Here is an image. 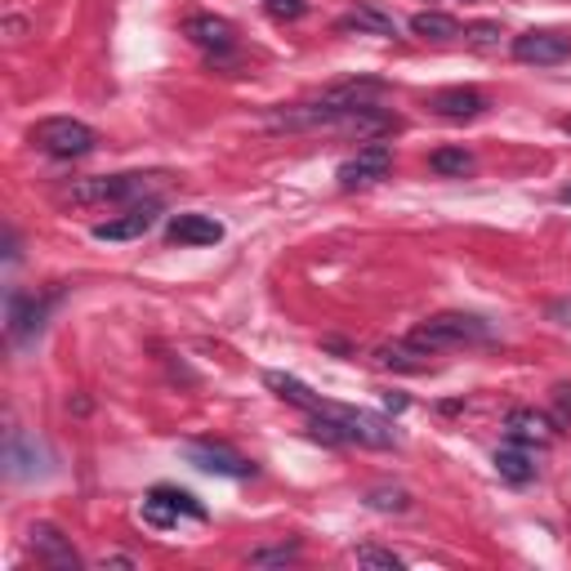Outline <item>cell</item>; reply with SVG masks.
Listing matches in <instances>:
<instances>
[{
    "label": "cell",
    "mask_w": 571,
    "mask_h": 571,
    "mask_svg": "<svg viewBox=\"0 0 571 571\" xmlns=\"http://www.w3.org/2000/svg\"><path fill=\"white\" fill-rule=\"evenodd\" d=\"M411 340L424 353H442V349H469V344H491V326L473 313H434L411 330Z\"/></svg>",
    "instance_id": "1"
},
{
    "label": "cell",
    "mask_w": 571,
    "mask_h": 571,
    "mask_svg": "<svg viewBox=\"0 0 571 571\" xmlns=\"http://www.w3.org/2000/svg\"><path fill=\"white\" fill-rule=\"evenodd\" d=\"M161 174H99V179H76L68 197L76 206H125V202H153Z\"/></svg>",
    "instance_id": "2"
},
{
    "label": "cell",
    "mask_w": 571,
    "mask_h": 571,
    "mask_svg": "<svg viewBox=\"0 0 571 571\" xmlns=\"http://www.w3.org/2000/svg\"><path fill=\"white\" fill-rule=\"evenodd\" d=\"M32 148L45 153V157H54V161H72V157H85L94 153V143H99V134H94L85 121L76 117H45L32 125Z\"/></svg>",
    "instance_id": "3"
},
{
    "label": "cell",
    "mask_w": 571,
    "mask_h": 571,
    "mask_svg": "<svg viewBox=\"0 0 571 571\" xmlns=\"http://www.w3.org/2000/svg\"><path fill=\"white\" fill-rule=\"evenodd\" d=\"M179 455L187 464H197L202 473H219V478H255V464L223 442H183Z\"/></svg>",
    "instance_id": "4"
},
{
    "label": "cell",
    "mask_w": 571,
    "mask_h": 571,
    "mask_svg": "<svg viewBox=\"0 0 571 571\" xmlns=\"http://www.w3.org/2000/svg\"><path fill=\"white\" fill-rule=\"evenodd\" d=\"M179 518H193V522H206V509L197 505V496H187L179 487H157L148 500H143V522L148 527H179Z\"/></svg>",
    "instance_id": "5"
},
{
    "label": "cell",
    "mask_w": 571,
    "mask_h": 571,
    "mask_svg": "<svg viewBox=\"0 0 571 571\" xmlns=\"http://www.w3.org/2000/svg\"><path fill=\"white\" fill-rule=\"evenodd\" d=\"M389 170H393V148L389 143H366V148H357V157H349L340 170H336V179H340V187H370V183H379V179H389Z\"/></svg>",
    "instance_id": "6"
},
{
    "label": "cell",
    "mask_w": 571,
    "mask_h": 571,
    "mask_svg": "<svg viewBox=\"0 0 571 571\" xmlns=\"http://www.w3.org/2000/svg\"><path fill=\"white\" fill-rule=\"evenodd\" d=\"M326 411H336V415H340L349 442H362V447H398V434H393V424H389L385 415L357 411V406H336V402H330Z\"/></svg>",
    "instance_id": "7"
},
{
    "label": "cell",
    "mask_w": 571,
    "mask_h": 571,
    "mask_svg": "<svg viewBox=\"0 0 571 571\" xmlns=\"http://www.w3.org/2000/svg\"><path fill=\"white\" fill-rule=\"evenodd\" d=\"M567 54H571V40L562 32H522V36H513V59L518 63L549 68V63H562Z\"/></svg>",
    "instance_id": "8"
},
{
    "label": "cell",
    "mask_w": 571,
    "mask_h": 571,
    "mask_svg": "<svg viewBox=\"0 0 571 571\" xmlns=\"http://www.w3.org/2000/svg\"><path fill=\"white\" fill-rule=\"evenodd\" d=\"M157 215H161L157 202H138L121 219H108V223L94 228V242H134V236H148L157 228Z\"/></svg>",
    "instance_id": "9"
},
{
    "label": "cell",
    "mask_w": 571,
    "mask_h": 571,
    "mask_svg": "<svg viewBox=\"0 0 571 571\" xmlns=\"http://www.w3.org/2000/svg\"><path fill=\"white\" fill-rule=\"evenodd\" d=\"M27 536H32V549H36V558H40L45 567H54V571H76V567H81L72 540H68L59 527H50V522H36Z\"/></svg>",
    "instance_id": "10"
},
{
    "label": "cell",
    "mask_w": 571,
    "mask_h": 571,
    "mask_svg": "<svg viewBox=\"0 0 571 571\" xmlns=\"http://www.w3.org/2000/svg\"><path fill=\"white\" fill-rule=\"evenodd\" d=\"M505 434H509V442H522V447H549L554 434H558V424L549 415H536L527 406H518L505 420Z\"/></svg>",
    "instance_id": "11"
},
{
    "label": "cell",
    "mask_w": 571,
    "mask_h": 571,
    "mask_svg": "<svg viewBox=\"0 0 571 571\" xmlns=\"http://www.w3.org/2000/svg\"><path fill=\"white\" fill-rule=\"evenodd\" d=\"M428 108H434L438 117H447V121H473V117L487 112V99L469 85H451V89H438L434 99H428Z\"/></svg>",
    "instance_id": "12"
},
{
    "label": "cell",
    "mask_w": 571,
    "mask_h": 571,
    "mask_svg": "<svg viewBox=\"0 0 571 571\" xmlns=\"http://www.w3.org/2000/svg\"><path fill=\"white\" fill-rule=\"evenodd\" d=\"M166 236L174 246H215V242H223V223L210 215H174Z\"/></svg>",
    "instance_id": "13"
},
{
    "label": "cell",
    "mask_w": 571,
    "mask_h": 571,
    "mask_svg": "<svg viewBox=\"0 0 571 571\" xmlns=\"http://www.w3.org/2000/svg\"><path fill=\"white\" fill-rule=\"evenodd\" d=\"M50 308H54V295L36 300V295H23V291H10V336L14 340L36 336V330L45 326V313H50Z\"/></svg>",
    "instance_id": "14"
},
{
    "label": "cell",
    "mask_w": 571,
    "mask_h": 571,
    "mask_svg": "<svg viewBox=\"0 0 571 571\" xmlns=\"http://www.w3.org/2000/svg\"><path fill=\"white\" fill-rule=\"evenodd\" d=\"M187 40L202 45L206 54H228L232 45H236V32L228 19H215V14H197V19H187Z\"/></svg>",
    "instance_id": "15"
},
{
    "label": "cell",
    "mask_w": 571,
    "mask_h": 571,
    "mask_svg": "<svg viewBox=\"0 0 571 571\" xmlns=\"http://www.w3.org/2000/svg\"><path fill=\"white\" fill-rule=\"evenodd\" d=\"M264 385H268V389H272V393L281 398V402H291V406H304V411H313V415L330 406L326 398H317V393H313V389L304 385V379H295V375H281V370H268V375H264Z\"/></svg>",
    "instance_id": "16"
},
{
    "label": "cell",
    "mask_w": 571,
    "mask_h": 571,
    "mask_svg": "<svg viewBox=\"0 0 571 571\" xmlns=\"http://www.w3.org/2000/svg\"><path fill=\"white\" fill-rule=\"evenodd\" d=\"M375 362L389 366V370H406V375H420L428 370V353L406 336V340H393V344H379L375 349Z\"/></svg>",
    "instance_id": "17"
},
{
    "label": "cell",
    "mask_w": 571,
    "mask_h": 571,
    "mask_svg": "<svg viewBox=\"0 0 571 571\" xmlns=\"http://www.w3.org/2000/svg\"><path fill=\"white\" fill-rule=\"evenodd\" d=\"M496 473L505 483L522 487V483H532L536 478V460H532V447H522V442H509L496 451Z\"/></svg>",
    "instance_id": "18"
},
{
    "label": "cell",
    "mask_w": 571,
    "mask_h": 571,
    "mask_svg": "<svg viewBox=\"0 0 571 571\" xmlns=\"http://www.w3.org/2000/svg\"><path fill=\"white\" fill-rule=\"evenodd\" d=\"M340 32H366V36H398V19L379 5H357L340 19Z\"/></svg>",
    "instance_id": "19"
},
{
    "label": "cell",
    "mask_w": 571,
    "mask_h": 571,
    "mask_svg": "<svg viewBox=\"0 0 571 571\" xmlns=\"http://www.w3.org/2000/svg\"><path fill=\"white\" fill-rule=\"evenodd\" d=\"M411 32H415V36H424V40H438V45H447V40L464 36V27H460L451 14H438V10H424V14H415V19H411Z\"/></svg>",
    "instance_id": "20"
},
{
    "label": "cell",
    "mask_w": 571,
    "mask_h": 571,
    "mask_svg": "<svg viewBox=\"0 0 571 571\" xmlns=\"http://www.w3.org/2000/svg\"><path fill=\"white\" fill-rule=\"evenodd\" d=\"M366 505L379 509V513H406V509H411V496H406L402 487H375V491H366Z\"/></svg>",
    "instance_id": "21"
},
{
    "label": "cell",
    "mask_w": 571,
    "mask_h": 571,
    "mask_svg": "<svg viewBox=\"0 0 571 571\" xmlns=\"http://www.w3.org/2000/svg\"><path fill=\"white\" fill-rule=\"evenodd\" d=\"M300 558V545L291 540V545H272V549H251V567H291Z\"/></svg>",
    "instance_id": "22"
},
{
    "label": "cell",
    "mask_w": 571,
    "mask_h": 571,
    "mask_svg": "<svg viewBox=\"0 0 571 571\" xmlns=\"http://www.w3.org/2000/svg\"><path fill=\"white\" fill-rule=\"evenodd\" d=\"M428 166H434L438 174H469V170H473V157H469L464 148H442V153L428 157Z\"/></svg>",
    "instance_id": "23"
},
{
    "label": "cell",
    "mask_w": 571,
    "mask_h": 571,
    "mask_svg": "<svg viewBox=\"0 0 571 571\" xmlns=\"http://www.w3.org/2000/svg\"><path fill=\"white\" fill-rule=\"evenodd\" d=\"M353 558H357V567H379V571H398L402 567V558L393 549H379V545H362V549H353Z\"/></svg>",
    "instance_id": "24"
},
{
    "label": "cell",
    "mask_w": 571,
    "mask_h": 571,
    "mask_svg": "<svg viewBox=\"0 0 571 571\" xmlns=\"http://www.w3.org/2000/svg\"><path fill=\"white\" fill-rule=\"evenodd\" d=\"M554 424L558 428H567L571 424V385H554Z\"/></svg>",
    "instance_id": "25"
},
{
    "label": "cell",
    "mask_w": 571,
    "mask_h": 571,
    "mask_svg": "<svg viewBox=\"0 0 571 571\" xmlns=\"http://www.w3.org/2000/svg\"><path fill=\"white\" fill-rule=\"evenodd\" d=\"M464 36H469L473 45H496V40H500V27H496V23H473Z\"/></svg>",
    "instance_id": "26"
},
{
    "label": "cell",
    "mask_w": 571,
    "mask_h": 571,
    "mask_svg": "<svg viewBox=\"0 0 571 571\" xmlns=\"http://www.w3.org/2000/svg\"><path fill=\"white\" fill-rule=\"evenodd\" d=\"M268 10H272L277 19H300L308 5H304V0H268Z\"/></svg>",
    "instance_id": "27"
},
{
    "label": "cell",
    "mask_w": 571,
    "mask_h": 571,
    "mask_svg": "<svg viewBox=\"0 0 571 571\" xmlns=\"http://www.w3.org/2000/svg\"><path fill=\"white\" fill-rule=\"evenodd\" d=\"M99 567L108 571V567H138V562H134V558H125V554H112V558H104Z\"/></svg>",
    "instance_id": "28"
},
{
    "label": "cell",
    "mask_w": 571,
    "mask_h": 571,
    "mask_svg": "<svg viewBox=\"0 0 571 571\" xmlns=\"http://www.w3.org/2000/svg\"><path fill=\"white\" fill-rule=\"evenodd\" d=\"M385 411H406V398L402 393H385Z\"/></svg>",
    "instance_id": "29"
},
{
    "label": "cell",
    "mask_w": 571,
    "mask_h": 571,
    "mask_svg": "<svg viewBox=\"0 0 571 571\" xmlns=\"http://www.w3.org/2000/svg\"><path fill=\"white\" fill-rule=\"evenodd\" d=\"M5 32H10V40H23V23L19 19H5Z\"/></svg>",
    "instance_id": "30"
},
{
    "label": "cell",
    "mask_w": 571,
    "mask_h": 571,
    "mask_svg": "<svg viewBox=\"0 0 571 571\" xmlns=\"http://www.w3.org/2000/svg\"><path fill=\"white\" fill-rule=\"evenodd\" d=\"M558 202H562V206H571V183H567V187H562V193H558Z\"/></svg>",
    "instance_id": "31"
},
{
    "label": "cell",
    "mask_w": 571,
    "mask_h": 571,
    "mask_svg": "<svg viewBox=\"0 0 571 571\" xmlns=\"http://www.w3.org/2000/svg\"><path fill=\"white\" fill-rule=\"evenodd\" d=\"M558 130H562V134L571 138V117H562V121H558Z\"/></svg>",
    "instance_id": "32"
}]
</instances>
